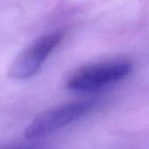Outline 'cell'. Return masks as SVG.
<instances>
[{
  "instance_id": "3",
  "label": "cell",
  "mask_w": 149,
  "mask_h": 149,
  "mask_svg": "<svg viewBox=\"0 0 149 149\" xmlns=\"http://www.w3.org/2000/svg\"><path fill=\"white\" fill-rule=\"evenodd\" d=\"M64 37V32L56 31L37 38L12 62L8 72L9 78L24 80L34 76L50 54L62 42Z\"/></svg>"
},
{
  "instance_id": "1",
  "label": "cell",
  "mask_w": 149,
  "mask_h": 149,
  "mask_svg": "<svg viewBox=\"0 0 149 149\" xmlns=\"http://www.w3.org/2000/svg\"><path fill=\"white\" fill-rule=\"evenodd\" d=\"M133 68V63L124 58L85 65L69 76L66 87L78 93L93 92L126 79Z\"/></svg>"
},
{
  "instance_id": "2",
  "label": "cell",
  "mask_w": 149,
  "mask_h": 149,
  "mask_svg": "<svg viewBox=\"0 0 149 149\" xmlns=\"http://www.w3.org/2000/svg\"><path fill=\"white\" fill-rule=\"evenodd\" d=\"M95 107V102L83 100L54 107L37 116L24 129L27 139H38L53 134L85 117Z\"/></svg>"
}]
</instances>
